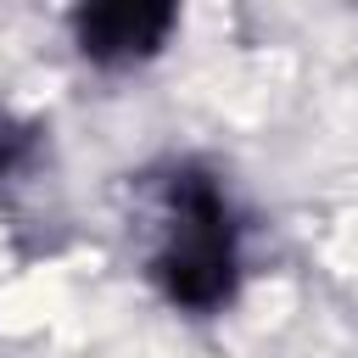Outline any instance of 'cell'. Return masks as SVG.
<instances>
[{
  "label": "cell",
  "mask_w": 358,
  "mask_h": 358,
  "mask_svg": "<svg viewBox=\"0 0 358 358\" xmlns=\"http://www.w3.org/2000/svg\"><path fill=\"white\" fill-rule=\"evenodd\" d=\"M151 274L185 308H218L235 291V229L224 196L207 179L185 173L173 185V224Z\"/></svg>",
  "instance_id": "1"
},
{
  "label": "cell",
  "mask_w": 358,
  "mask_h": 358,
  "mask_svg": "<svg viewBox=\"0 0 358 358\" xmlns=\"http://www.w3.org/2000/svg\"><path fill=\"white\" fill-rule=\"evenodd\" d=\"M168 28H173L168 6H95L78 11V50L95 62H134L151 56Z\"/></svg>",
  "instance_id": "2"
},
{
  "label": "cell",
  "mask_w": 358,
  "mask_h": 358,
  "mask_svg": "<svg viewBox=\"0 0 358 358\" xmlns=\"http://www.w3.org/2000/svg\"><path fill=\"white\" fill-rule=\"evenodd\" d=\"M0 162H6V145H0Z\"/></svg>",
  "instance_id": "3"
}]
</instances>
